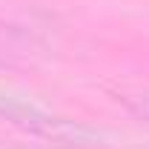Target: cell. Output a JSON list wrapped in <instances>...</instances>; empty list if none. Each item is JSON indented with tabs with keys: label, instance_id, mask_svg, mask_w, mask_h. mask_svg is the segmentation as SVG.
Returning <instances> with one entry per match:
<instances>
[{
	"label": "cell",
	"instance_id": "obj_1",
	"mask_svg": "<svg viewBox=\"0 0 149 149\" xmlns=\"http://www.w3.org/2000/svg\"><path fill=\"white\" fill-rule=\"evenodd\" d=\"M135 109L141 112V115H146V118H149V95L143 97V100H141V103H138V106H135Z\"/></svg>",
	"mask_w": 149,
	"mask_h": 149
}]
</instances>
